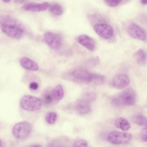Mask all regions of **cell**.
Listing matches in <instances>:
<instances>
[{
	"label": "cell",
	"mask_w": 147,
	"mask_h": 147,
	"mask_svg": "<svg viewBox=\"0 0 147 147\" xmlns=\"http://www.w3.org/2000/svg\"><path fill=\"white\" fill-rule=\"evenodd\" d=\"M136 95L135 91L131 88L123 90L117 96L114 98L113 103L116 106L123 105H131L136 102Z\"/></svg>",
	"instance_id": "6da1fadb"
},
{
	"label": "cell",
	"mask_w": 147,
	"mask_h": 147,
	"mask_svg": "<svg viewBox=\"0 0 147 147\" xmlns=\"http://www.w3.org/2000/svg\"><path fill=\"white\" fill-rule=\"evenodd\" d=\"M93 74L83 69L75 70L65 75L66 79L81 83L92 82Z\"/></svg>",
	"instance_id": "7a4b0ae2"
},
{
	"label": "cell",
	"mask_w": 147,
	"mask_h": 147,
	"mask_svg": "<svg viewBox=\"0 0 147 147\" xmlns=\"http://www.w3.org/2000/svg\"><path fill=\"white\" fill-rule=\"evenodd\" d=\"M20 104L23 109L29 111H35L41 108L42 103L39 98L30 95L24 96L20 100Z\"/></svg>",
	"instance_id": "3957f363"
},
{
	"label": "cell",
	"mask_w": 147,
	"mask_h": 147,
	"mask_svg": "<svg viewBox=\"0 0 147 147\" xmlns=\"http://www.w3.org/2000/svg\"><path fill=\"white\" fill-rule=\"evenodd\" d=\"M32 129V125L30 123L26 121H22L17 123L13 126L12 129V132L16 138L24 140L29 136Z\"/></svg>",
	"instance_id": "277c9868"
},
{
	"label": "cell",
	"mask_w": 147,
	"mask_h": 147,
	"mask_svg": "<svg viewBox=\"0 0 147 147\" xmlns=\"http://www.w3.org/2000/svg\"><path fill=\"white\" fill-rule=\"evenodd\" d=\"M2 31L7 36L16 39H19L22 36L24 31L19 25L13 24L3 23L1 24Z\"/></svg>",
	"instance_id": "5b68a950"
},
{
	"label": "cell",
	"mask_w": 147,
	"mask_h": 147,
	"mask_svg": "<svg viewBox=\"0 0 147 147\" xmlns=\"http://www.w3.org/2000/svg\"><path fill=\"white\" fill-rule=\"evenodd\" d=\"M44 39L47 45L52 49L57 50L62 46V38L58 34L49 31L47 32L44 34Z\"/></svg>",
	"instance_id": "8992f818"
},
{
	"label": "cell",
	"mask_w": 147,
	"mask_h": 147,
	"mask_svg": "<svg viewBox=\"0 0 147 147\" xmlns=\"http://www.w3.org/2000/svg\"><path fill=\"white\" fill-rule=\"evenodd\" d=\"M131 137V135L129 133L113 131L108 134L107 138L109 142L113 144H119L128 143Z\"/></svg>",
	"instance_id": "52a82bcc"
},
{
	"label": "cell",
	"mask_w": 147,
	"mask_h": 147,
	"mask_svg": "<svg viewBox=\"0 0 147 147\" xmlns=\"http://www.w3.org/2000/svg\"><path fill=\"white\" fill-rule=\"evenodd\" d=\"M127 32L132 38L142 41H144L146 39V33L139 25L135 23L129 24L127 28Z\"/></svg>",
	"instance_id": "ba28073f"
},
{
	"label": "cell",
	"mask_w": 147,
	"mask_h": 147,
	"mask_svg": "<svg viewBox=\"0 0 147 147\" xmlns=\"http://www.w3.org/2000/svg\"><path fill=\"white\" fill-rule=\"evenodd\" d=\"M94 29L95 32L99 36L104 39L110 38L113 34V28L107 24H96L94 26Z\"/></svg>",
	"instance_id": "9c48e42d"
},
{
	"label": "cell",
	"mask_w": 147,
	"mask_h": 147,
	"mask_svg": "<svg viewBox=\"0 0 147 147\" xmlns=\"http://www.w3.org/2000/svg\"><path fill=\"white\" fill-rule=\"evenodd\" d=\"M129 83V80L126 75L120 74L115 76L113 79L111 84L115 88L122 89L127 86Z\"/></svg>",
	"instance_id": "30bf717a"
},
{
	"label": "cell",
	"mask_w": 147,
	"mask_h": 147,
	"mask_svg": "<svg viewBox=\"0 0 147 147\" xmlns=\"http://www.w3.org/2000/svg\"><path fill=\"white\" fill-rule=\"evenodd\" d=\"M79 43L90 51L95 50L96 43L95 40L92 37L86 34L80 35L77 38Z\"/></svg>",
	"instance_id": "8fae6325"
},
{
	"label": "cell",
	"mask_w": 147,
	"mask_h": 147,
	"mask_svg": "<svg viewBox=\"0 0 147 147\" xmlns=\"http://www.w3.org/2000/svg\"><path fill=\"white\" fill-rule=\"evenodd\" d=\"M49 6V3L47 2L42 3L29 2L24 4L23 6V8L26 11L39 12L45 11Z\"/></svg>",
	"instance_id": "7c38bea8"
},
{
	"label": "cell",
	"mask_w": 147,
	"mask_h": 147,
	"mask_svg": "<svg viewBox=\"0 0 147 147\" xmlns=\"http://www.w3.org/2000/svg\"><path fill=\"white\" fill-rule=\"evenodd\" d=\"M75 108L77 112L81 115L86 114L91 110L90 103L81 99L77 101L75 105Z\"/></svg>",
	"instance_id": "4fadbf2b"
},
{
	"label": "cell",
	"mask_w": 147,
	"mask_h": 147,
	"mask_svg": "<svg viewBox=\"0 0 147 147\" xmlns=\"http://www.w3.org/2000/svg\"><path fill=\"white\" fill-rule=\"evenodd\" d=\"M20 63L23 67L28 70L35 71L38 69V65L35 61L27 57L22 58Z\"/></svg>",
	"instance_id": "5bb4252c"
},
{
	"label": "cell",
	"mask_w": 147,
	"mask_h": 147,
	"mask_svg": "<svg viewBox=\"0 0 147 147\" xmlns=\"http://www.w3.org/2000/svg\"><path fill=\"white\" fill-rule=\"evenodd\" d=\"M115 124L117 128L124 131H127L129 130L131 125L128 121L125 118L119 117L115 121Z\"/></svg>",
	"instance_id": "9a60e30c"
},
{
	"label": "cell",
	"mask_w": 147,
	"mask_h": 147,
	"mask_svg": "<svg viewBox=\"0 0 147 147\" xmlns=\"http://www.w3.org/2000/svg\"><path fill=\"white\" fill-rule=\"evenodd\" d=\"M134 57L137 64L140 65H144L146 63L147 57L146 53L142 49H140L135 53Z\"/></svg>",
	"instance_id": "2e32d148"
},
{
	"label": "cell",
	"mask_w": 147,
	"mask_h": 147,
	"mask_svg": "<svg viewBox=\"0 0 147 147\" xmlns=\"http://www.w3.org/2000/svg\"><path fill=\"white\" fill-rule=\"evenodd\" d=\"M51 94L55 100L59 101L61 100L64 95V91L61 85H57L52 90Z\"/></svg>",
	"instance_id": "e0dca14e"
},
{
	"label": "cell",
	"mask_w": 147,
	"mask_h": 147,
	"mask_svg": "<svg viewBox=\"0 0 147 147\" xmlns=\"http://www.w3.org/2000/svg\"><path fill=\"white\" fill-rule=\"evenodd\" d=\"M50 11L54 15L59 16L63 12V9L60 4L54 3L51 4L49 7Z\"/></svg>",
	"instance_id": "ac0fdd59"
},
{
	"label": "cell",
	"mask_w": 147,
	"mask_h": 147,
	"mask_svg": "<svg viewBox=\"0 0 147 147\" xmlns=\"http://www.w3.org/2000/svg\"><path fill=\"white\" fill-rule=\"evenodd\" d=\"M57 118V113L55 112H50L46 114L45 119L47 122L49 124H54Z\"/></svg>",
	"instance_id": "d6986e66"
},
{
	"label": "cell",
	"mask_w": 147,
	"mask_h": 147,
	"mask_svg": "<svg viewBox=\"0 0 147 147\" xmlns=\"http://www.w3.org/2000/svg\"><path fill=\"white\" fill-rule=\"evenodd\" d=\"M133 121L136 124L141 126L147 125V119L144 116L138 115L133 118Z\"/></svg>",
	"instance_id": "ffe728a7"
},
{
	"label": "cell",
	"mask_w": 147,
	"mask_h": 147,
	"mask_svg": "<svg viewBox=\"0 0 147 147\" xmlns=\"http://www.w3.org/2000/svg\"><path fill=\"white\" fill-rule=\"evenodd\" d=\"M105 78L103 75L97 74H93L92 82L97 84H103L105 81Z\"/></svg>",
	"instance_id": "44dd1931"
},
{
	"label": "cell",
	"mask_w": 147,
	"mask_h": 147,
	"mask_svg": "<svg viewBox=\"0 0 147 147\" xmlns=\"http://www.w3.org/2000/svg\"><path fill=\"white\" fill-rule=\"evenodd\" d=\"M96 98V94L93 92H90L84 94L81 99L90 103L94 100Z\"/></svg>",
	"instance_id": "7402d4cb"
},
{
	"label": "cell",
	"mask_w": 147,
	"mask_h": 147,
	"mask_svg": "<svg viewBox=\"0 0 147 147\" xmlns=\"http://www.w3.org/2000/svg\"><path fill=\"white\" fill-rule=\"evenodd\" d=\"M72 147H89L87 142L82 139L76 140L74 143Z\"/></svg>",
	"instance_id": "603a6c76"
},
{
	"label": "cell",
	"mask_w": 147,
	"mask_h": 147,
	"mask_svg": "<svg viewBox=\"0 0 147 147\" xmlns=\"http://www.w3.org/2000/svg\"><path fill=\"white\" fill-rule=\"evenodd\" d=\"M105 3L108 6L111 7H114L118 5L121 1V0H106L104 1Z\"/></svg>",
	"instance_id": "cb8c5ba5"
},
{
	"label": "cell",
	"mask_w": 147,
	"mask_h": 147,
	"mask_svg": "<svg viewBox=\"0 0 147 147\" xmlns=\"http://www.w3.org/2000/svg\"><path fill=\"white\" fill-rule=\"evenodd\" d=\"M54 99L51 94H47L45 96L44 98V102L47 104L51 103L53 101V99Z\"/></svg>",
	"instance_id": "d4e9b609"
},
{
	"label": "cell",
	"mask_w": 147,
	"mask_h": 147,
	"mask_svg": "<svg viewBox=\"0 0 147 147\" xmlns=\"http://www.w3.org/2000/svg\"><path fill=\"white\" fill-rule=\"evenodd\" d=\"M141 136L143 140L147 142V126L142 129L141 132Z\"/></svg>",
	"instance_id": "484cf974"
},
{
	"label": "cell",
	"mask_w": 147,
	"mask_h": 147,
	"mask_svg": "<svg viewBox=\"0 0 147 147\" xmlns=\"http://www.w3.org/2000/svg\"><path fill=\"white\" fill-rule=\"evenodd\" d=\"M99 61V59L97 57L93 58L89 61V66L92 67L95 66L98 64Z\"/></svg>",
	"instance_id": "4316f807"
},
{
	"label": "cell",
	"mask_w": 147,
	"mask_h": 147,
	"mask_svg": "<svg viewBox=\"0 0 147 147\" xmlns=\"http://www.w3.org/2000/svg\"><path fill=\"white\" fill-rule=\"evenodd\" d=\"M29 88L32 90H36L38 88V84L35 82H32L29 85Z\"/></svg>",
	"instance_id": "83f0119b"
},
{
	"label": "cell",
	"mask_w": 147,
	"mask_h": 147,
	"mask_svg": "<svg viewBox=\"0 0 147 147\" xmlns=\"http://www.w3.org/2000/svg\"><path fill=\"white\" fill-rule=\"evenodd\" d=\"M141 3L144 5L147 4V0H142L141 1Z\"/></svg>",
	"instance_id": "f1b7e54d"
},
{
	"label": "cell",
	"mask_w": 147,
	"mask_h": 147,
	"mask_svg": "<svg viewBox=\"0 0 147 147\" xmlns=\"http://www.w3.org/2000/svg\"><path fill=\"white\" fill-rule=\"evenodd\" d=\"M24 1L22 0H15L14 1L15 3H22L24 2Z\"/></svg>",
	"instance_id": "f546056e"
},
{
	"label": "cell",
	"mask_w": 147,
	"mask_h": 147,
	"mask_svg": "<svg viewBox=\"0 0 147 147\" xmlns=\"http://www.w3.org/2000/svg\"><path fill=\"white\" fill-rule=\"evenodd\" d=\"M4 144L3 142L1 140H0V147H4Z\"/></svg>",
	"instance_id": "4dcf8cb0"
},
{
	"label": "cell",
	"mask_w": 147,
	"mask_h": 147,
	"mask_svg": "<svg viewBox=\"0 0 147 147\" xmlns=\"http://www.w3.org/2000/svg\"><path fill=\"white\" fill-rule=\"evenodd\" d=\"M30 147H42L41 146L39 145H35L31 146Z\"/></svg>",
	"instance_id": "1f68e13d"
},
{
	"label": "cell",
	"mask_w": 147,
	"mask_h": 147,
	"mask_svg": "<svg viewBox=\"0 0 147 147\" xmlns=\"http://www.w3.org/2000/svg\"><path fill=\"white\" fill-rule=\"evenodd\" d=\"M3 1L5 3H8L10 1V0H4Z\"/></svg>",
	"instance_id": "d6a6232c"
},
{
	"label": "cell",
	"mask_w": 147,
	"mask_h": 147,
	"mask_svg": "<svg viewBox=\"0 0 147 147\" xmlns=\"http://www.w3.org/2000/svg\"><path fill=\"white\" fill-rule=\"evenodd\" d=\"M57 147H68L67 146H65L64 145H60L59 146Z\"/></svg>",
	"instance_id": "836d02e7"
}]
</instances>
